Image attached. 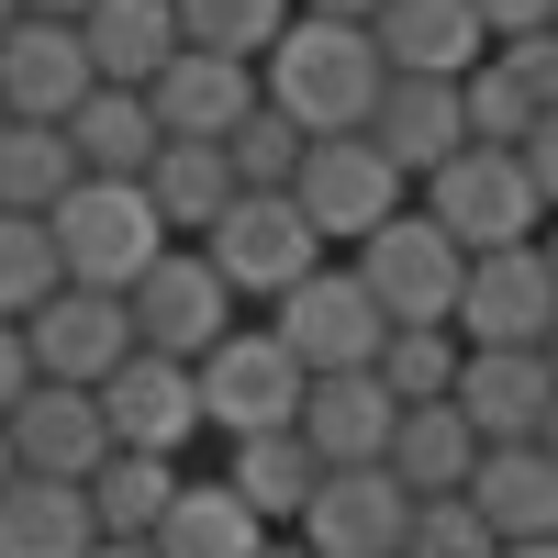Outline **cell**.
Segmentation results:
<instances>
[{"label":"cell","instance_id":"42","mask_svg":"<svg viewBox=\"0 0 558 558\" xmlns=\"http://www.w3.org/2000/svg\"><path fill=\"white\" fill-rule=\"evenodd\" d=\"M89 558H168V547H157V536H101Z\"/></svg>","mask_w":558,"mask_h":558},{"label":"cell","instance_id":"27","mask_svg":"<svg viewBox=\"0 0 558 558\" xmlns=\"http://www.w3.org/2000/svg\"><path fill=\"white\" fill-rule=\"evenodd\" d=\"M78 34H89V57H101V78H134V89H146V78L179 57V45H191L179 0H89Z\"/></svg>","mask_w":558,"mask_h":558},{"label":"cell","instance_id":"30","mask_svg":"<svg viewBox=\"0 0 558 558\" xmlns=\"http://www.w3.org/2000/svg\"><path fill=\"white\" fill-rule=\"evenodd\" d=\"M179 492H191V481H179L168 447H112L101 481H89V502H101V536H157Z\"/></svg>","mask_w":558,"mask_h":558},{"label":"cell","instance_id":"6","mask_svg":"<svg viewBox=\"0 0 558 558\" xmlns=\"http://www.w3.org/2000/svg\"><path fill=\"white\" fill-rule=\"evenodd\" d=\"M268 324L302 347V368H380V347H391V302L368 291L357 257H324L302 291L268 302Z\"/></svg>","mask_w":558,"mask_h":558},{"label":"cell","instance_id":"26","mask_svg":"<svg viewBox=\"0 0 558 558\" xmlns=\"http://www.w3.org/2000/svg\"><path fill=\"white\" fill-rule=\"evenodd\" d=\"M492 436L470 425V402H402V436H391V470L413 492H470L481 481Z\"/></svg>","mask_w":558,"mask_h":558},{"label":"cell","instance_id":"38","mask_svg":"<svg viewBox=\"0 0 558 558\" xmlns=\"http://www.w3.org/2000/svg\"><path fill=\"white\" fill-rule=\"evenodd\" d=\"M34 380H45V357H34V324H12V313H0V413H12Z\"/></svg>","mask_w":558,"mask_h":558},{"label":"cell","instance_id":"41","mask_svg":"<svg viewBox=\"0 0 558 558\" xmlns=\"http://www.w3.org/2000/svg\"><path fill=\"white\" fill-rule=\"evenodd\" d=\"M302 12H336V23H380L391 0H302Z\"/></svg>","mask_w":558,"mask_h":558},{"label":"cell","instance_id":"39","mask_svg":"<svg viewBox=\"0 0 558 558\" xmlns=\"http://www.w3.org/2000/svg\"><path fill=\"white\" fill-rule=\"evenodd\" d=\"M481 23H492V34H547L558 0H481Z\"/></svg>","mask_w":558,"mask_h":558},{"label":"cell","instance_id":"17","mask_svg":"<svg viewBox=\"0 0 558 558\" xmlns=\"http://www.w3.org/2000/svg\"><path fill=\"white\" fill-rule=\"evenodd\" d=\"M146 89H157V123L168 134H235L268 101V68L257 57H223V45H179Z\"/></svg>","mask_w":558,"mask_h":558},{"label":"cell","instance_id":"2","mask_svg":"<svg viewBox=\"0 0 558 558\" xmlns=\"http://www.w3.org/2000/svg\"><path fill=\"white\" fill-rule=\"evenodd\" d=\"M57 246H68V279H89V291H134V279L179 246V223L157 213L146 179H101V168H89L78 191L57 202Z\"/></svg>","mask_w":558,"mask_h":558},{"label":"cell","instance_id":"33","mask_svg":"<svg viewBox=\"0 0 558 558\" xmlns=\"http://www.w3.org/2000/svg\"><path fill=\"white\" fill-rule=\"evenodd\" d=\"M402 558H502V525L481 514L470 492H413V525H402Z\"/></svg>","mask_w":558,"mask_h":558},{"label":"cell","instance_id":"13","mask_svg":"<svg viewBox=\"0 0 558 558\" xmlns=\"http://www.w3.org/2000/svg\"><path fill=\"white\" fill-rule=\"evenodd\" d=\"M134 347H146L134 291H89V279H68V291L34 313V357H45V380H89V391H101Z\"/></svg>","mask_w":558,"mask_h":558},{"label":"cell","instance_id":"9","mask_svg":"<svg viewBox=\"0 0 558 558\" xmlns=\"http://www.w3.org/2000/svg\"><path fill=\"white\" fill-rule=\"evenodd\" d=\"M134 324H146V347H168V357H213V347L246 324V291L213 268L202 235H179L146 279H134Z\"/></svg>","mask_w":558,"mask_h":558},{"label":"cell","instance_id":"31","mask_svg":"<svg viewBox=\"0 0 558 558\" xmlns=\"http://www.w3.org/2000/svg\"><path fill=\"white\" fill-rule=\"evenodd\" d=\"M68 291V246H57V213H0V313L34 324L45 302Z\"/></svg>","mask_w":558,"mask_h":558},{"label":"cell","instance_id":"24","mask_svg":"<svg viewBox=\"0 0 558 558\" xmlns=\"http://www.w3.org/2000/svg\"><path fill=\"white\" fill-rule=\"evenodd\" d=\"M470 502L502 525V547H525V536H558V447L547 436H514V447H492L481 458V481Z\"/></svg>","mask_w":558,"mask_h":558},{"label":"cell","instance_id":"3","mask_svg":"<svg viewBox=\"0 0 558 558\" xmlns=\"http://www.w3.org/2000/svg\"><path fill=\"white\" fill-rule=\"evenodd\" d=\"M413 202H425L470 257H481V246H536V235H547V191H536L525 146H458Z\"/></svg>","mask_w":558,"mask_h":558},{"label":"cell","instance_id":"10","mask_svg":"<svg viewBox=\"0 0 558 558\" xmlns=\"http://www.w3.org/2000/svg\"><path fill=\"white\" fill-rule=\"evenodd\" d=\"M458 336H470V347H547V336H558V268H547V235H536V246H481V257H470Z\"/></svg>","mask_w":558,"mask_h":558},{"label":"cell","instance_id":"37","mask_svg":"<svg viewBox=\"0 0 558 558\" xmlns=\"http://www.w3.org/2000/svg\"><path fill=\"white\" fill-rule=\"evenodd\" d=\"M502 68L536 89V112H558V23L547 34H502Z\"/></svg>","mask_w":558,"mask_h":558},{"label":"cell","instance_id":"45","mask_svg":"<svg viewBox=\"0 0 558 558\" xmlns=\"http://www.w3.org/2000/svg\"><path fill=\"white\" fill-rule=\"evenodd\" d=\"M257 558H313V547H302V536H291V525H279V536H268V547H257Z\"/></svg>","mask_w":558,"mask_h":558},{"label":"cell","instance_id":"35","mask_svg":"<svg viewBox=\"0 0 558 558\" xmlns=\"http://www.w3.org/2000/svg\"><path fill=\"white\" fill-rule=\"evenodd\" d=\"M223 146H235V168H246V191H291L302 179V157H313V134L279 112V101H257L235 134H223Z\"/></svg>","mask_w":558,"mask_h":558},{"label":"cell","instance_id":"7","mask_svg":"<svg viewBox=\"0 0 558 558\" xmlns=\"http://www.w3.org/2000/svg\"><path fill=\"white\" fill-rule=\"evenodd\" d=\"M202 246H213V268L235 279V291H246L257 313H268L279 291H302V279H313L324 257H336V246H324V223H313V213H302L291 191H246V202L223 213Z\"/></svg>","mask_w":558,"mask_h":558},{"label":"cell","instance_id":"5","mask_svg":"<svg viewBox=\"0 0 558 558\" xmlns=\"http://www.w3.org/2000/svg\"><path fill=\"white\" fill-rule=\"evenodd\" d=\"M368 268V291L391 302V324H458V302H470V246L447 235V223L425 202H402L368 246H347Z\"/></svg>","mask_w":558,"mask_h":558},{"label":"cell","instance_id":"25","mask_svg":"<svg viewBox=\"0 0 558 558\" xmlns=\"http://www.w3.org/2000/svg\"><path fill=\"white\" fill-rule=\"evenodd\" d=\"M68 134H78V157L101 168V179H146V168H157V146H168L157 89H134V78H101V89L68 112Z\"/></svg>","mask_w":558,"mask_h":558},{"label":"cell","instance_id":"47","mask_svg":"<svg viewBox=\"0 0 558 558\" xmlns=\"http://www.w3.org/2000/svg\"><path fill=\"white\" fill-rule=\"evenodd\" d=\"M12 23H23V0H0V45H12Z\"/></svg>","mask_w":558,"mask_h":558},{"label":"cell","instance_id":"18","mask_svg":"<svg viewBox=\"0 0 558 558\" xmlns=\"http://www.w3.org/2000/svg\"><path fill=\"white\" fill-rule=\"evenodd\" d=\"M458 402H470V425H481L492 447L547 436V413H558V357H547V347H470Z\"/></svg>","mask_w":558,"mask_h":558},{"label":"cell","instance_id":"28","mask_svg":"<svg viewBox=\"0 0 558 558\" xmlns=\"http://www.w3.org/2000/svg\"><path fill=\"white\" fill-rule=\"evenodd\" d=\"M268 536H279V525L257 514L235 481H191V492L168 502V525H157V547H168V558H257Z\"/></svg>","mask_w":558,"mask_h":558},{"label":"cell","instance_id":"11","mask_svg":"<svg viewBox=\"0 0 558 558\" xmlns=\"http://www.w3.org/2000/svg\"><path fill=\"white\" fill-rule=\"evenodd\" d=\"M402 525H413V481L391 470H324V492H313V514L291 525L313 558H402Z\"/></svg>","mask_w":558,"mask_h":558},{"label":"cell","instance_id":"12","mask_svg":"<svg viewBox=\"0 0 558 558\" xmlns=\"http://www.w3.org/2000/svg\"><path fill=\"white\" fill-rule=\"evenodd\" d=\"M101 402H112V436L123 447H191V436H213V402H202V357H168V347H134L112 380H101Z\"/></svg>","mask_w":558,"mask_h":558},{"label":"cell","instance_id":"50","mask_svg":"<svg viewBox=\"0 0 558 558\" xmlns=\"http://www.w3.org/2000/svg\"><path fill=\"white\" fill-rule=\"evenodd\" d=\"M0 123H12V101H0Z\"/></svg>","mask_w":558,"mask_h":558},{"label":"cell","instance_id":"20","mask_svg":"<svg viewBox=\"0 0 558 558\" xmlns=\"http://www.w3.org/2000/svg\"><path fill=\"white\" fill-rule=\"evenodd\" d=\"M368 134L413 168V191H425L458 146H481V134H470V89H458V78H402V68H391V101H380V123H368Z\"/></svg>","mask_w":558,"mask_h":558},{"label":"cell","instance_id":"19","mask_svg":"<svg viewBox=\"0 0 558 558\" xmlns=\"http://www.w3.org/2000/svg\"><path fill=\"white\" fill-rule=\"evenodd\" d=\"M368 34H380V57H391L402 78H470L492 45H502V34L481 23V0H391Z\"/></svg>","mask_w":558,"mask_h":558},{"label":"cell","instance_id":"16","mask_svg":"<svg viewBox=\"0 0 558 558\" xmlns=\"http://www.w3.org/2000/svg\"><path fill=\"white\" fill-rule=\"evenodd\" d=\"M302 436L324 447V470H380L391 436H402V391L380 380V368H313Z\"/></svg>","mask_w":558,"mask_h":558},{"label":"cell","instance_id":"43","mask_svg":"<svg viewBox=\"0 0 558 558\" xmlns=\"http://www.w3.org/2000/svg\"><path fill=\"white\" fill-rule=\"evenodd\" d=\"M23 481V447H12V413H0V492Z\"/></svg>","mask_w":558,"mask_h":558},{"label":"cell","instance_id":"34","mask_svg":"<svg viewBox=\"0 0 558 558\" xmlns=\"http://www.w3.org/2000/svg\"><path fill=\"white\" fill-rule=\"evenodd\" d=\"M191 45H223V57H268L279 34L302 23V0H179Z\"/></svg>","mask_w":558,"mask_h":558},{"label":"cell","instance_id":"15","mask_svg":"<svg viewBox=\"0 0 558 558\" xmlns=\"http://www.w3.org/2000/svg\"><path fill=\"white\" fill-rule=\"evenodd\" d=\"M89 89H101V57H89V34H78V23L23 12V23H12V45H0V101H12L23 123H68Z\"/></svg>","mask_w":558,"mask_h":558},{"label":"cell","instance_id":"22","mask_svg":"<svg viewBox=\"0 0 558 558\" xmlns=\"http://www.w3.org/2000/svg\"><path fill=\"white\" fill-rule=\"evenodd\" d=\"M89 547H101V502H89V481L23 470L12 492H0V558H89Z\"/></svg>","mask_w":558,"mask_h":558},{"label":"cell","instance_id":"23","mask_svg":"<svg viewBox=\"0 0 558 558\" xmlns=\"http://www.w3.org/2000/svg\"><path fill=\"white\" fill-rule=\"evenodd\" d=\"M146 191H157V213L179 223V235H213V223L246 202V168H235L223 134H168L157 168H146Z\"/></svg>","mask_w":558,"mask_h":558},{"label":"cell","instance_id":"32","mask_svg":"<svg viewBox=\"0 0 558 558\" xmlns=\"http://www.w3.org/2000/svg\"><path fill=\"white\" fill-rule=\"evenodd\" d=\"M458 368H470L458 324H391V347H380V380L402 402H458Z\"/></svg>","mask_w":558,"mask_h":558},{"label":"cell","instance_id":"1","mask_svg":"<svg viewBox=\"0 0 558 558\" xmlns=\"http://www.w3.org/2000/svg\"><path fill=\"white\" fill-rule=\"evenodd\" d=\"M257 68H268V101L291 112L302 134H368V123H380V101H391L380 34H368V23H336V12H302Z\"/></svg>","mask_w":558,"mask_h":558},{"label":"cell","instance_id":"21","mask_svg":"<svg viewBox=\"0 0 558 558\" xmlns=\"http://www.w3.org/2000/svg\"><path fill=\"white\" fill-rule=\"evenodd\" d=\"M223 481H235L268 525H302L313 492H324V447L302 425H257V436H223Z\"/></svg>","mask_w":558,"mask_h":558},{"label":"cell","instance_id":"40","mask_svg":"<svg viewBox=\"0 0 558 558\" xmlns=\"http://www.w3.org/2000/svg\"><path fill=\"white\" fill-rule=\"evenodd\" d=\"M525 168H536V191H547V213H558V112L525 134Z\"/></svg>","mask_w":558,"mask_h":558},{"label":"cell","instance_id":"4","mask_svg":"<svg viewBox=\"0 0 558 558\" xmlns=\"http://www.w3.org/2000/svg\"><path fill=\"white\" fill-rule=\"evenodd\" d=\"M291 202L324 223V246H368V235H380V223L413 202V168L380 146V134H313Z\"/></svg>","mask_w":558,"mask_h":558},{"label":"cell","instance_id":"49","mask_svg":"<svg viewBox=\"0 0 558 558\" xmlns=\"http://www.w3.org/2000/svg\"><path fill=\"white\" fill-rule=\"evenodd\" d=\"M547 447H558V413H547Z\"/></svg>","mask_w":558,"mask_h":558},{"label":"cell","instance_id":"48","mask_svg":"<svg viewBox=\"0 0 558 558\" xmlns=\"http://www.w3.org/2000/svg\"><path fill=\"white\" fill-rule=\"evenodd\" d=\"M547 268H558V213H547Z\"/></svg>","mask_w":558,"mask_h":558},{"label":"cell","instance_id":"36","mask_svg":"<svg viewBox=\"0 0 558 558\" xmlns=\"http://www.w3.org/2000/svg\"><path fill=\"white\" fill-rule=\"evenodd\" d=\"M458 89H470V134H481V146H525V134L547 123V112H536V89H525L514 68H502V45H492V57H481L470 78H458Z\"/></svg>","mask_w":558,"mask_h":558},{"label":"cell","instance_id":"46","mask_svg":"<svg viewBox=\"0 0 558 558\" xmlns=\"http://www.w3.org/2000/svg\"><path fill=\"white\" fill-rule=\"evenodd\" d=\"M502 558H558V536H525V547H502Z\"/></svg>","mask_w":558,"mask_h":558},{"label":"cell","instance_id":"51","mask_svg":"<svg viewBox=\"0 0 558 558\" xmlns=\"http://www.w3.org/2000/svg\"><path fill=\"white\" fill-rule=\"evenodd\" d=\"M547 357H558V336H547Z\"/></svg>","mask_w":558,"mask_h":558},{"label":"cell","instance_id":"29","mask_svg":"<svg viewBox=\"0 0 558 558\" xmlns=\"http://www.w3.org/2000/svg\"><path fill=\"white\" fill-rule=\"evenodd\" d=\"M78 179H89V157L68 123H23V112L0 123V213H57Z\"/></svg>","mask_w":558,"mask_h":558},{"label":"cell","instance_id":"14","mask_svg":"<svg viewBox=\"0 0 558 558\" xmlns=\"http://www.w3.org/2000/svg\"><path fill=\"white\" fill-rule=\"evenodd\" d=\"M12 447H23V470H45V481H101V458L123 436H112V402L89 380H34L12 402Z\"/></svg>","mask_w":558,"mask_h":558},{"label":"cell","instance_id":"8","mask_svg":"<svg viewBox=\"0 0 558 558\" xmlns=\"http://www.w3.org/2000/svg\"><path fill=\"white\" fill-rule=\"evenodd\" d=\"M302 391L313 368L279 324H235L213 357H202V402H213V436H257V425H302Z\"/></svg>","mask_w":558,"mask_h":558},{"label":"cell","instance_id":"44","mask_svg":"<svg viewBox=\"0 0 558 558\" xmlns=\"http://www.w3.org/2000/svg\"><path fill=\"white\" fill-rule=\"evenodd\" d=\"M23 12H45V23H78V12H89V0H23Z\"/></svg>","mask_w":558,"mask_h":558}]
</instances>
